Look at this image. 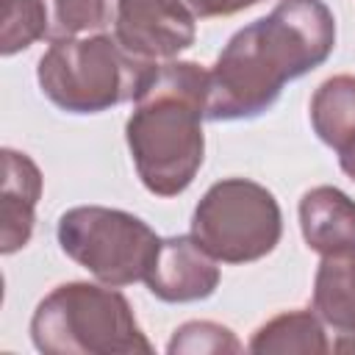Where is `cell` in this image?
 <instances>
[{"label":"cell","instance_id":"obj_1","mask_svg":"<svg viewBox=\"0 0 355 355\" xmlns=\"http://www.w3.org/2000/svg\"><path fill=\"white\" fill-rule=\"evenodd\" d=\"M336 47V17L322 0H280L266 17L244 25L208 69L205 119H252L275 105L283 86Z\"/></svg>","mask_w":355,"mask_h":355},{"label":"cell","instance_id":"obj_2","mask_svg":"<svg viewBox=\"0 0 355 355\" xmlns=\"http://www.w3.org/2000/svg\"><path fill=\"white\" fill-rule=\"evenodd\" d=\"M133 103L125 139L139 180L158 197L186 191L205 158L208 69L197 61H158Z\"/></svg>","mask_w":355,"mask_h":355},{"label":"cell","instance_id":"obj_3","mask_svg":"<svg viewBox=\"0 0 355 355\" xmlns=\"http://www.w3.org/2000/svg\"><path fill=\"white\" fill-rule=\"evenodd\" d=\"M31 338L47 355H133L153 352L133 308L116 286L83 280L55 286L31 316Z\"/></svg>","mask_w":355,"mask_h":355},{"label":"cell","instance_id":"obj_4","mask_svg":"<svg viewBox=\"0 0 355 355\" xmlns=\"http://www.w3.org/2000/svg\"><path fill=\"white\" fill-rule=\"evenodd\" d=\"M153 64L130 55L111 33L50 42L36 67L42 94L69 114H100L136 100Z\"/></svg>","mask_w":355,"mask_h":355},{"label":"cell","instance_id":"obj_5","mask_svg":"<svg viewBox=\"0 0 355 355\" xmlns=\"http://www.w3.org/2000/svg\"><path fill=\"white\" fill-rule=\"evenodd\" d=\"M191 236L225 263H250L269 255L283 236L275 194L247 178L216 180L194 208Z\"/></svg>","mask_w":355,"mask_h":355},{"label":"cell","instance_id":"obj_6","mask_svg":"<svg viewBox=\"0 0 355 355\" xmlns=\"http://www.w3.org/2000/svg\"><path fill=\"white\" fill-rule=\"evenodd\" d=\"M55 236L75 263L89 269L100 283L116 288L144 280L161 244L144 219L105 205H78L64 211Z\"/></svg>","mask_w":355,"mask_h":355},{"label":"cell","instance_id":"obj_7","mask_svg":"<svg viewBox=\"0 0 355 355\" xmlns=\"http://www.w3.org/2000/svg\"><path fill=\"white\" fill-rule=\"evenodd\" d=\"M186 0H111V36L136 58L158 64L189 50L197 36Z\"/></svg>","mask_w":355,"mask_h":355},{"label":"cell","instance_id":"obj_8","mask_svg":"<svg viewBox=\"0 0 355 355\" xmlns=\"http://www.w3.org/2000/svg\"><path fill=\"white\" fill-rule=\"evenodd\" d=\"M144 283L164 302H194L216 291L219 266L194 236H169L161 239Z\"/></svg>","mask_w":355,"mask_h":355},{"label":"cell","instance_id":"obj_9","mask_svg":"<svg viewBox=\"0 0 355 355\" xmlns=\"http://www.w3.org/2000/svg\"><path fill=\"white\" fill-rule=\"evenodd\" d=\"M311 308L327 327L333 352H355V244L322 255Z\"/></svg>","mask_w":355,"mask_h":355},{"label":"cell","instance_id":"obj_10","mask_svg":"<svg viewBox=\"0 0 355 355\" xmlns=\"http://www.w3.org/2000/svg\"><path fill=\"white\" fill-rule=\"evenodd\" d=\"M42 197V172L31 155L3 147V197H0V252L11 255L31 241L36 202Z\"/></svg>","mask_w":355,"mask_h":355},{"label":"cell","instance_id":"obj_11","mask_svg":"<svg viewBox=\"0 0 355 355\" xmlns=\"http://www.w3.org/2000/svg\"><path fill=\"white\" fill-rule=\"evenodd\" d=\"M300 230L319 255L355 244V200L336 186L305 191L300 200Z\"/></svg>","mask_w":355,"mask_h":355},{"label":"cell","instance_id":"obj_12","mask_svg":"<svg viewBox=\"0 0 355 355\" xmlns=\"http://www.w3.org/2000/svg\"><path fill=\"white\" fill-rule=\"evenodd\" d=\"M313 133L338 153H355V75H333L311 97Z\"/></svg>","mask_w":355,"mask_h":355},{"label":"cell","instance_id":"obj_13","mask_svg":"<svg viewBox=\"0 0 355 355\" xmlns=\"http://www.w3.org/2000/svg\"><path fill=\"white\" fill-rule=\"evenodd\" d=\"M247 349L250 352H283V355L286 352H302V355L333 352L327 327L322 324L313 308H297V311L277 313L275 319H269L252 333Z\"/></svg>","mask_w":355,"mask_h":355},{"label":"cell","instance_id":"obj_14","mask_svg":"<svg viewBox=\"0 0 355 355\" xmlns=\"http://www.w3.org/2000/svg\"><path fill=\"white\" fill-rule=\"evenodd\" d=\"M47 11V39H75L100 33L111 22V0H42Z\"/></svg>","mask_w":355,"mask_h":355},{"label":"cell","instance_id":"obj_15","mask_svg":"<svg viewBox=\"0 0 355 355\" xmlns=\"http://www.w3.org/2000/svg\"><path fill=\"white\" fill-rule=\"evenodd\" d=\"M0 53L14 55L36 39H47V11L42 0H3Z\"/></svg>","mask_w":355,"mask_h":355},{"label":"cell","instance_id":"obj_16","mask_svg":"<svg viewBox=\"0 0 355 355\" xmlns=\"http://www.w3.org/2000/svg\"><path fill=\"white\" fill-rule=\"evenodd\" d=\"M241 341L233 336L230 327L216 322H186L175 330L172 341L166 344V352H241Z\"/></svg>","mask_w":355,"mask_h":355},{"label":"cell","instance_id":"obj_17","mask_svg":"<svg viewBox=\"0 0 355 355\" xmlns=\"http://www.w3.org/2000/svg\"><path fill=\"white\" fill-rule=\"evenodd\" d=\"M189 8L194 11V17L200 19H208V17H230V14H239L261 0H186Z\"/></svg>","mask_w":355,"mask_h":355},{"label":"cell","instance_id":"obj_18","mask_svg":"<svg viewBox=\"0 0 355 355\" xmlns=\"http://www.w3.org/2000/svg\"><path fill=\"white\" fill-rule=\"evenodd\" d=\"M338 164H341V169H344V175H347L349 180H355V153H349V155H344V158H338Z\"/></svg>","mask_w":355,"mask_h":355}]
</instances>
